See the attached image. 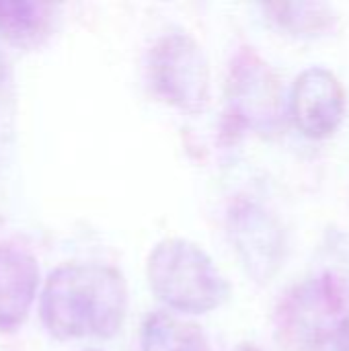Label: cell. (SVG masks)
<instances>
[{"label":"cell","mask_w":349,"mask_h":351,"mask_svg":"<svg viewBox=\"0 0 349 351\" xmlns=\"http://www.w3.org/2000/svg\"><path fill=\"white\" fill-rule=\"evenodd\" d=\"M128 311L123 276L103 263H66L56 267L41 292L39 317L56 339L113 337Z\"/></svg>","instance_id":"obj_1"},{"label":"cell","mask_w":349,"mask_h":351,"mask_svg":"<svg viewBox=\"0 0 349 351\" xmlns=\"http://www.w3.org/2000/svg\"><path fill=\"white\" fill-rule=\"evenodd\" d=\"M148 284L171 311L206 315L230 298V284L212 257L187 239H165L148 257Z\"/></svg>","instance_id":"obj_2"},{"label":"cell","mask_w":349,"mask_h":351,"mask_svg":"<svg viewBox=\"0 0 349 351\" xmlns=\"http://www.w3.org/2000/svg\"><path fill=\"white\" fill-rule=\"evenodd\" d=\"M152 93L183 113H200L210 101V64L202 45L187 33L158 37L146 58Z\"/></svg>","instance_id":"obj_3"},{"label":"cell","mask_w":349,"mask_h":351,"mask_svg":"<svg viewBox=\"0 0 349 351\" xmlns=\"http://www.w3.org/2000/svg\"><path fill=\"white\" fill-rule=\"evenodd\" d=\"M341 308L344 296L323 276L294 286L276 311L278 341L288 351H319L335 339Z\"/></svg>","instance_id":"obj_4"},{"label":"cell","mask_w":349,"mask_h":351,"mask_svg":"<svg viewBox=\"0 0 349 351\" xmlns=\"http://www.w3.org/2000/svg\"><path fill=\"white\" fill-rule=\"evenodd\" d=\"M226 101L234 121L251 132L269 136L284 125L286 99L276 70L251 47L230 62Z\"/></svg>","instance_id":"obj_5"},{"label":"cell","mask_w":349,"mask_h":351,"mask_svg":"<svg viewBox=\"0 0 349 351\" xmlns=\"http://www.w3.org/2000/svg\"><path fill=\"white\" fill-rule=\"evenodd\" d=\"M232 249L257 284L272 282L286 261V232L278 218L259 202L239 197L226 216Z\"/></svg>","instance_id":"obj_6"},{"label":"cell","mask_w":349,"mask_h":351,"mask_svg":"<svg viewBox=\"0 0 349 351\" xmlns=\"http://www.w3.org/2000/svg\"><path fill=\"white\" fill-rule=\"evenodd\" d=\"M290 115L298 132L311 140L333 136L346 115L344 84L327 68L304 70L292 86Z\"/></svg>","instance_id":"obj_7"},{"label":"cell","mask_w":349,"mask_h":351,"mask_svg":"<svg viewBox=\"0 0 349 351\" xmlns=\"http://www.w3.org/2000/svg\"><path fill=\"white\" fill-rule=\"evenodd\" d=\"M37 288V259L19 245L0 243V331H12L27 319Z\"/></svg>","instance_id":"obj_8"},{"label":"cell","mask_w":349,"mask_h":351,"mask_svg":"<svg viewBox=\"0 0 349 351\" xmlns=\"http://www.w3.org/2000/svg\"><path fill=\"white\" fill-rule=\"evenodd\" d=\"M140 346L142 351H212L202 327L165 311L146 317Z\"/></svg>","instance_id":"obj_9"},{"label":"cell","mask_w":349,"mask_h":351,"mask_svg":"<svg viewBox=\"0 0 349 351\" xmlns=\"http://www.w3.org/2000/svg\"><path fill=\"white\" fill-rule=\"evenodd\" d=\"M269 19L296 37H321L335 29L337 12L325 2H272L263 4Z\"/></svg>","instance_id":"obj_10"},{"label":"cell","mask_w":349,"mask_h":351,"mask_svg":"<svg viewBox=\"0 0 349 351\" xmlns=\"http://www.w3.org/2000/svg\"><path fill=\"white\" fill-rule=\"evenodd\" d=\"M53 6L29 0L0 2V35L8 41L29 45L39 41L51 25Z\"/></svg>","instance_id":"obj_11"},{"label":"cell","mask_w":349,"mask_h":351,"mask_svg":"<svg viewBox=\"0 0 349 351\" xmlns=\"http://www.w3.org/2000/svg\"><path fill=\"white\" fill-rule=\"evenodd\" d=\"M321 263L323 278H327L344 298H349V230H327L321 245Z\"/></svg>","instance_id":"obj_12"},{"label":"cell","mask_w":349,"mask_h":351,"mask_svg":"<svg viewBox=\"0 0 349 351\" xmlns=\"http://www.w3.org/2000/svg\"><path fill=\"white\" fill-rule=\"evenodd\" d=\"M335 343L339 351H349V315L344 317V321L339 323L337 335H335Z\"/></svg>","instance_id":"obj_13"},{"label":"cell","mask_w":349,"mask_h":351,"mask_svg":"<svg viewBox=\"0 0 349 351\" xmlns=\"http://www.w3.org/2000/svg\"><path fill=\"white\" fill-rule=\"evenodd\" d=\"M232 351H261L259 348H255V346H251V343H241V346H237Z\"/></svg>","instance_id":"obj_14"},{"label":"cell","mask_w":349,"mask_h":351,"mask_svg":"<svg viewBox=\"0 0 349 351\" xmlns=\"http://www.w3.org/2000/svg\"><path fill=\"white\" fill-rule=\"evenodd\" d=\"M4 74H6V64H4V58L0 56V80L4 78Z\"/></svg>","instance_id":"obj_15"}]
</instances>
